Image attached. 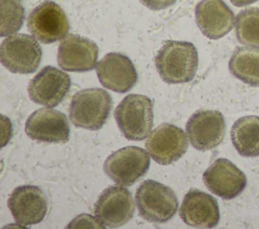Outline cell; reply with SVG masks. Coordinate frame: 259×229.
Instances as JSON below:
<instances>
[{"label": "cell", "instance_id": "cell-1", "mask_svg": "<svg viewBox=\"0 0 259 229\" xmlns=\"http://www.w3.org/2000/svg\"><path fill=\"white\" fill-rule=\"evenodd\" d=\"M156 69L168 84L190 82L197 71L198 54L193 43L167 40L156 54Z\"/></svg>", "mask_w": 259, "mask_h": 229}, {"label": "cell", "instance_id": "cell-2", "mask_svg": "<svg viewBox=\"0 0 259 229\" xmlns=\"http://www.w3.org/2000/svg\"><path fill=\"white\" fill-rule=\"evenodd\" d=\"M111 105V97L104 89H83L72 98L69 117L76 127L98 130L106 122Z\"/></svg>", "mask_w": 259, "mask_h": 229}, {"label": "cell", "instance_id": "cell-3", "mask_svg": "<svg viewBox=\"0 0 259 229\" xmlns=\"http://www.w3.org/2000/svg\"><path fill=\"white\" fill-rule=\"evenodd\" d=\"M114 118L126 139L143 140L153 126V103L144 95L130 94L116 106Z\"/></svg>", "mask_w": 259, "mask_h": 229}, {"label": "cell", "instance_id": "cell-4", "mask_svg": "<svg viewBox=\"0 0 259 229\" xmlns=\"http://www.w3.org/2000/svg\"><path fill=\"white\" fill-rule=\"evenodd\" d=\"M136 205L140 215L147 221L164 223L177 212L178 200L169 187L147 180L136 191Z\"/></svg>", "mask_w": 259, "mask_h": 229}, {"label": "cell", "instance_id": "cell-5", "mask_svg": "<svg viewBox=\"0 0 259 229\" xmlns=\"http://www.w3.org/2000/svg\"><path fill=\"white\" fill-rule=\"evenodd\" d=\"M41 47L35 37L16 33L7 36L0 46L1 64L11 73L31 74L41 60Z\"/></svg>", "mask_w": 259, "mask_h": 229}, {"label": "cell", "instance_id": "cell-6", "mask_svg": "<svg viewBox=\"0 0 259 229\" xmlns=\"http://www.w3.org/2000/svg\"><path fill=\"white\" fill-rule=\"evenodd\" d=\"M150 167L146 150L138 146H125L111 153L104 161V173L117 185L128 187L145 176Z\"/></svg>", "mask_w": 259, "mask_h": 229}, {"label": "cell", "instance_id": "cell-7", "mask_svg": "<svg viewBox=\"0 0 259 229\" xmlns=\"http://www.w3.org/2000/svg\"><path fill=\"white\" fill-rule=\"evenodd\" d=\"M27 29L40 42L53 43L65 38L70 25L61 6L54 1L47 0L29 13Z\"/></svg>", "mask_w": 259, "mask_h": 229}, {"label": "cell", "instance_id": "cell-8", "mask_svg": "<svg viewBox=\"0 0 259 229\" xmlns=\"http://www.w3.org/2000/svg\"><path fill=\"white\" fill-rule=\"evenodd\" d=\"M135 205L131 193L122 186H110L98 197L94 205V215L107 228L124 225L132 219Z\"/></svg>", "mask_w": 259, "mask_h": 229}, {"label": "cell", "instance_id": "cell-9", "mask_svg": "<svg viewBox=\"0 0 259 229\" xmlns=\"http://www.w3.org/2000/svg\"><path fill=\"white\" fill-rule=\"evenodd\" d=\"M146 149L159 164H170L178 160L188 147L184 131L170 123H162L148 136Z\"/></svg>", "mask_w": 259, "mask_h": 229}, {"label": "cell", "instance_id": "cell-10", "mask_svg": "<svg viewBox=\"0 0 259 229\" xmlns=\"http://www.w3.org/2000/svg\"><path fill=\"white\" fill-rule=\"evenodd\" d=\"M225 131L224 116L215 110H198L186 123V135L191 145L201 151L218 146L224 139Z\"/></svg>", "mask_w": 259, "mask_h": 229}, {"label": "cell", "instance_id": "cell-11", "mask_svg": "<svg viewBox=\"0 0 259 229\" xmlns=\"http://www.w3.org/2000/svg\"><path fill=\"white\" fill-rule=\"evenodd\" d=\"M70 86L71 80L67 73L47 66L29 81L27 92L30 100L34 103L55 107L63 101Z\"/></svg>", "mask_w": 259, "mask_h": 229}, {"label": "cell", "instance_id": "cell-12", "mask_svg": "<svg viewBox=\"0 0 259 229\" xmlns=\"http://www.w3.org/2000/svg\"><path fill=\"white\" fill-rule=\"evenodd\" d=\"M25 132L37 142L66 143L70 137L66 115L50 108H41L31 113L25 123Z\"/></svg>", "mask_w": 259, "mask_h": 229}, {"label": "cell", "instance_id": "cell-13", "mask_svg": "<svg viewBox=\"0 0 259 229\" xmlns=\"http://www.w3.org/2000/svg\"><path fill=\"white\" fill-rule=\"evenodd\" d=\"M7 205L14 220L22 226L39 223L48 210L45 193L40 188L32 185L15 188L8 198Z\"/></svg>", "mask_w": 259, "mask_h": 229}, {"label": "cell", "instance_id": "cell-14", "mask_svg": "<svg viewBox=\"0 0 259 229\" xmlns=\"http://www.w3.org/2000/svg\"><path fill=\"white\" fill-rule=\"evenodd\" d=\"M202 179L206 188L224 200L236 198L247 185L245 174L227 158L215 159L203 173Z\"/></svg>", "mask_w": 259, "mask_h": 229}, {"label": "cell", "instance_id": "cell-15", "mask_svg": "<svg viewBox=\"0 0 259 229\" xmlns=\"http://www.w3.org/2000/svg\"><path fill=\"white\" fill-rule=\"evenodd\" d=\"M98 46L91 39L79 34H69L60 43L58 64L68 72H87L95 68Z\"/></svg>", "mask_w": 259, "mask_h": 229}, {"label": "cell", "instance_id": "cell-16", "mask_svg": "<svg viewBox=\"0 0 259 229\" xmlns=\"http://www.w3.org/2000/svg\"><path fill=\"white\" fill-rule=\"evenodd\" d=\"M96 74L101 85L118 93L130 91L137 83L138 74L133 62L119 52H109L97 63Z\"/></svg>", "mask_w": 259, "mask_h": 229}, {"label": "cell", "instance_id": "cell-17", "mask_svg": "<svg viewBox=\"0 0 259 229\" xmlns=\"http://www.w3.org/2000/svg\"><path fill=\"white\" fill-rule=\"evenodd\" d=\"M180 218L184 223L196 228H212L220 221V209L217 200L196 189L185 195L179 209Z\"/></svg>", "mask_w": 259, "mask_h": 229}, {"label": "cell", "instance_id": "cell-18", "mask_svg": "<svg viewBox=\"0 0 259 229\" xmlns=\"http://www.w3.org/2000/svg\"><path fill=\"white\" fill-rule=\"evenodd\" d=\"M195 21L203 35L219 39L232 30L235 16L223 0H201L195 7Z\"/></svg>", "mask_w": 259, "mask_h": 229}, {"label": "cell", "instance_id": "cell-19", "mask_svg": "<svg viewBox=\"0 0 259 229\" xmlns=\"http://www.w3.org/2000/svg\"><path fill=\"white\" fill-rule=\"evenodd\" d=\"M231 139L237 151L246 157L259 155V117L250 115L238 119L232 126Z\"/></svg>", "mask_w": 259, "mask_h": 229}, {"label": "cell", "instance_id": "cell-20", "mask_svg": "<svg viewBox=\"0 0 259 229\" xmlns=\"http://www.w3.org/2000/svg\"><path fill=\"white\" fill-rule=\"evenodd\" d=\"M229 70L237 79L251 87H259V48L238 47L229 62Z\"/></svg>", "mask_w": 259, "mask_h": 229}, {"label": "cell", "instance_id": "cell-21", "mask_svg": "<svg viewBox=\"0 0 259 229\" xmlns=\"http://www.w3.org/2000/svg\"><path fill=\"white\" fill-rule=\"evenodd\" d=\"M235 32L240 43L259 47V8L242 10L236 17Z\"/></svg>", "mask_w": 259, "mask_h": 229}, {"label": "cell", "instance_id": "cell-22", "mask_svg": "<svg viewBox=\"0 0 259 229\" xmlns=\"http://www.w3.org/2000/svg\"><path fill=\"white\" fill-rule=\"evenodd\" d=\"M24 21V8L17 0H1L0 36L17 32Z\"/></svg>", "mask_w": 259, "mask_h": 229}, {"label": "cell", "instance_id": "cell-23", "mask_svg": "<svg viewBox=\"0 0 259 229\" xmlns=\"http://www.w3.org/2000/svg\"><path fill=\"white\" fill-rule=\"evenodd\" d=\"M140 2L152 10H161L173 5L176 0H140Z\"/></svg>", "mask_w": 259, "mask_h": 229}, {"label": "cell", "instance_id": "cell-24", "mask_svg": "<svg viewBox=\"0 0 259 229\" xmlns=\"http://www.w3.org/2000/svg\"><path fill=\"white\" fill-rule=\"evenodd\" d=\"M232 2L233 5L237 6V7H243V6H247L250 5L254 2H257L258 0H230Z\"/></svg>", "mask_w": 259, "mask_h": 229}]
</instances>
